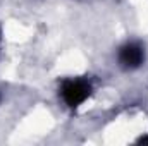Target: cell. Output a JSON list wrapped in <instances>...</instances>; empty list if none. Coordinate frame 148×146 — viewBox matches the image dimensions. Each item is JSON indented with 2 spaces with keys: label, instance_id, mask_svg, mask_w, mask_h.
<instances>
[{
  "label": "cell",
  "instance_id": "2",
  "mask_svg": "<svg viewBox=\"0 0 148 146\" xmlns=\"http://www.w3.org/2000/svg\"><path fill=\"white\" fill-rule=\"evenodd\" d=\"M117 62L126 71L140 69L145 64V48L136 41L124 43L117 52Z\"/></svg>",
  "mask_w": 148,
  "mask_h": 146
},
{
  "label": "cell",
  "instance_id": "1",
  "mask_svg": "<svg viewBox=\"0 0 148 146\" xmlns=\"http://www.w3.org/2000/svg\"><path fill=\"white\" fill-rule=\"evenodd\" d=\"M93 86L88 79L83 77H67L62 81L59 95L62 98V102L69 107V108H77L81 107L91 95Z\"/></svg>",
  "mask_w": 148,
  "mask_h": 146
}]
</instances>
